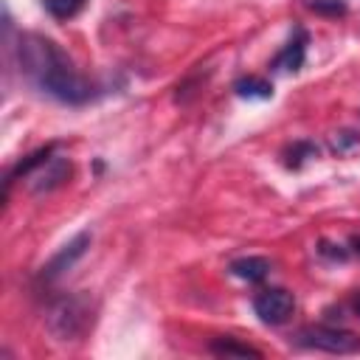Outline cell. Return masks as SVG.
Here are the masks:
<instances>
[{
    "label": "cell",
    "instance_id": "cell-7",
    "mask_svg": "<svg viewBox=\"0 0 360 360\" xmlns=\"http://www.w3.org/2000/svg\"><path fill=\"white\" fill-rule=\"evenodd\" d=\"M307 42H309L307 31H304V28H295V31L290 34L287 45H284V48L276 53V59L270 62V68H276V70H290V73L301 70V65H304V59H307Z\"/></svg>",
    "mask_w": 360,
    "mask_h": 360
},
{
    "label": "cell",
    "instance_id": "cell-13",
    "mask_svg": "<svg viewBox=\"0 0 360 360\" xmlns=\"http://www.w3.org/2000/svg\"><path fill=\"white\" fill-rule=\"evenodd\" d=\"M309 158H318V146L312 143V141H295L287 152H284V163L290 166V169H298L304 160H309Z\"/></svg>",
    "mask_w": 360,
    "mask_h": 360
},
{
    "label": "cell",
    "instance_id": "cell-9",
    "mask_svg": "<svg viewBox=\"0 0 360 360\" xmlns=\"http://www.w3.org/2000/svg\"><path fill=\"white\" fill-rule=\"evenodd\" d=\"M208 349L217 357H262L259 349H253L248 343H239L236 338H214Z\"/></svg>",
    "mask_w": 360,
    "mask_h": 360
},
{
    "label": "cell",
    "instance_id": "cell-8",
    "mask_svg": "<svg viewBox=\"0 0 360 360\" xmlns=\"http://www.w3.org/2000/svg\"><path fill=\"white\" fill-rule=\"evenodd\" d=\"M231 276L236 278H245V281H262L267 273H270V262L264 256H242V259H233L228 264Z\"/></svg>",
    "mask_w": 360,
    "mask_h": 360
},
{
    "label": "cell",
    "instance_id": "cell-12",
    "mask_svg": "<svg viewBox=\"0 0 360 360\" xmlns=\"http://www.w3.org/2000/svg\"><path fill=\"white\" fill-rule=\"evenodd\" d=\"M42 8L53 20H70L84 8V0H42Z\"/></svg>",
    "mask_w": 360,
    "mask_h": 360
},
{
    "label": "cell",
    "instance_id": "cell-15",
    "mask_svg": "<svg viewBox=\"0 0 360 360\" xmlns=\"http://www.w3.org/2000/svg\"><path fill=\"white\" fill-rule=\"evenodd\" d=\"M352 309H354V315L360 318V290L354 292V298H352Z\"/></svg>",
    "mask_w": 360,
    "mask_h": 360
},
{
    "label": "cell",
    "instance_id": "cell-3",
    "mask_svg": "<svg viewBox=\"0 0 360 360\" xmlns=\"http://www.w3.org/2000/svg\"><path fill=\"white\" fill-rule=\"evenodd\" d=\"M45 326L53 335V340H79L93 326V301L87 292L59 295L45 309Z\"/></svg>",
    "mask_w": 360,
    "mask_h": 360
},
{
    "label": "cell",
    "instance_id": "cell-6",
    "mask_svg": "<svg viewBox=\"0 0 360 360\" xmlns=\"http://www.w3.org/2000/svg\"><path fill=\"white\" fill-rule=\"evenodd\" d=\"M90 248V233L87 231H82V233H76L68 245H62V250L39 270V278L42 281H53V278H59L65 270H70L82 256H84V250Z\"/></svg>",
    "mask_w": 360,
    "mask_h": 360
},
{
    "label": "cell",
    "instance_id": "cell-4",
    "mask_svg": "<svg viewBox=\"0 0 360 360\" xmlns=\"http://www.w3.org/2000/svg\"><path fill=\"white\" fill-rule=\"evenodd\" d=\"M295 343L304 346V349H318V352H329V354H354V352H360V338L354 332L340 329V326H326V323L304 326L295 335Z\"/></svg>",
    "mask_w": 360,
    "mask_h": 360
},
{
    "label": "cell",
    "instance_id": "cell-10",
    "mask_svg": "<svg viewBox=\"0 0 360 360\" xmlns=\"http://www.w3.org/2000/svg\"><path fill=\"white\" fill-rule=\"evenodd\" d=\"M233 93L239 98H270L273 84L267 79H259V76H242L233 82Z\"/></svg>",
    "mask_w": 360,
    "mask_h": 360
},
{
    "label": "cell",
    "instance_id": "cell-2",
    "mask_svg": "<svg viewBox=\"0 0 360 360\" xmlns=\"http://www.w3.org/2000/svg\"><path fill=\"white\" fill-rule=\"evenodd\" d=\"M53 149H56V146L51 143V146H45V149H37V152L28 155L25 160H20V163L8 172V177H6V191H8V186H11L17 177L25 180V186H28L34 194H48V191L59 188V186L70 177L73 166H70L68 158L53 155Z\"/></svg>",
    "mask_w": 360,
    "mask_h": 360
},
{
    "label": "cell",
    "instance_id": "cell-14",
    "mask_svg": "<svg viewBox=\"0 0 360 360\" xmlns=\"http://www.w3.org/2000/svg\"><path fill=\"white\" fill-rule=\"evenodd\" d=\"M304 6L315 14H329V17H338V14H346V3L343 0H304Z\"/></svg>",
    "mask_w": 360,
    "mask_h": 360
},
{
    "label": "cell",
    "instance_id": "cell-11",
    "mask_svg": "<svg viewBox=\"0 0 360 360\" xmlns=\"http://www.w3.org/2000/svg\"><path fill=\"white\" fill-rule=\"evenodd\" d=\"M329 149H332L338 158H349V155L360 152V135L352 132V129L332 132V138H329Z\"/></svg>",
    "mask_w": 360,
    "mask_h": 360
},
{
    "label": "cell",
    "instance_id": "cell-1",
    "mask_svg": "<svg viewBox=\"0 0 360 360\" xmlns=\"http://www.w3.org/2000/svg\"><path fill=\"white\" fill-rule=\"evenodd\" d=\"M17 59L25 79L65 104H84L93 96L90 82L76 70L68 53L42 34H20Z\"/></svg>",
    "mask_w": 360,
    "mask_h": 360
},
{
    "label": "cell",
    "instance_id": "cell-5",
    "mask_svg": "<svg viewBox=\"0 0 360 360\" xmlns=\"http://www.w3.org/2000/svg\"><path fill=\"white\" fill-rule=\"evenodd\" d=\"M295 309V298L290 290L284 287H270V290H262L256 292L253 298V312L259 315L262 323H270V326H278L284 323Z\"/></svg>",
    "mask_w": 360,
    "mask_h": 360
},
{
    "label": "cell",
    "instance_id": "cell-16",
    "mask_svg": "<svg viewBox=\"0 0 360 360\" xmlns=\"http://www.w3.org/2000/svg\"><path fill=\"white\" fill-rule=\"evenodd\" d=\"M352 245H354V250H357V253H360V236H357V239H354V242H352Z\"/></svg>",
    "mask_w": 360,
    "mask_h": 360
}]
</instances>
